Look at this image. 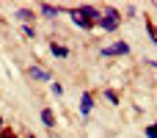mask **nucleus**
<instances>
[{
    "label": "nucleus",
    "instance_id": "f257e3e1",
    "mask_svg": "<svg viewBox=\"0 0 157 138\" xmlns=\"http://www.w3.org/2000/svg\"><path fill=\"white\" fill-rule=\"evenodd\" d=\"M119 25H121V14H119L116 8L102 11V19H99V28H102V30H116Z\"/></svg>",
    "mask_w": 157,
    "mask_h": 138
},
{
    "label": "nucleus",
    "instance_id": "f03ea898",
    "mask_svg": "<svg viewBox=\"0 0 157 138\" xmlns=\"http://www.w3.org/2000/svg\"><path fill=\"white\" fill-rule=\"evenodd\" d=\"M75 11H77V14H80V17H83V19H86L91 28H94V25H99V19H102V14H99L94 6H77Z\"/></svg>",
    "mask_w": 157,
    "mask_h": 138
},
{
    "label": "nucleus",
    "instance_id": "7ed1b4c3",
    "mask_svg": "<svg viewBox=\"0 0 157 138\" xmlns=\"http://www.w3.org/2000/svg\"><path fill=\"white\" fill-rule=\"evenodd\" d=\"M127 53H130V44L127 41H116L110 47H102V55L105 58H110V55H127Z\"/></svg>",
    "mask_w": 157,
    "mask_h": 138
},
{
    "label": "nucleus",
    "instance_id": "20e7f679",
    "mask_svg": "<svg viewBox=\"0 0 157 138\" xmlns=\"http://www.w3.org/2000/svg\"><path fill=\"white\" fill-rule=\"evenodd\" d=\"M91 108H94V94H91V91H86V94H83V100H80V113H83V116H88V113H91Z\"/></svg>",
    "mask_w": 157,
    "mask_h": 138
},
{
    "label": "nucleus",
    "instance_id": "39448f33",
    "mask_svg": "<svg viewBox=\"0 0 157 138\" xmlns=\"http://www.w3.org/2000/svg\"><path fill=\"white\" fill-rule=\"evenodd\" d=\"M28 72H30V77H33V80H44V83L50 80V72H47V69H41V66H30Z\"/></svg>",
    "mask_w": 157,
    "mask_h": 138
},
{
    "label": "nucleus",
    "instance_id": "423d86ee",
    "mask_svg": "<svg viewBox=\"0 0 157 138\" xmlns=\"http://www.w3.org/2000/svg\"><path fill=\"white\" fill-rule=\"evenodd\" d=\"M58 11H61L58 6H50V3H41V14H44L47 19H55V17H58Z\"/></svg>",
    "mask_w": 157,
    "mask_h": 138
},
{
    "label": "nucleus",
    "instance_id": "0eeeda50",
    "mask_svg": "<svg viewBox=\"0 0 157 138\" xmlns=\"http://www.w3.org/2000/svg\"><path fill=\"white\" fill-rule=\"evenodd\" d=\"M50 50H52V55H58V58H66V55H69V50H66L63 44H55V41L50 44Z\"/></svg>",
    "mask_w": 157,
    "mask_h": 138
},
{
    "label": "nucleus",
    "instance_id": "6e6552de",
    "mask_svg": "<svg viewBox=\"0 0 157 138\" xmlns=\"http://www.w3.org/2000/svg\"><path fill=\"white\" fill-rule=\"evenodd\" d=\"M41 122H44L47 127H55V116H52V111H50V108H44V111H41Z\"/></svg>",
    "mask_w": 157,
    "mask_h": 138
},
{
    "label": "nucleus",
    "instance_id": "1a4fd4ad",
    "mask_svg": "<svg viewBox=\"0 0 157 138\" xmlns=\"http://www.w3.org/2000/svg\"><path fill=\"white\" fill-rule=\"evenodd\" d=\"M72 22H75L77 28H91V25H88V22H86V19H83V17H80V14L75 11V8H72Z\"/></svg>",
    "mask_w": 157,
    "mask_h": 138
},
{
    "label": "nucleus",
    "instance_id": "9d476101",
    "mask_svg": "<svg viewBox=\"0 0 157 138\" xmlns=\"http://www.w3.org/2000/svg\"><path fill=\"white\" fill-rule=\"evenodd\" d=\"M17 17H19L22 22H30V19H33V11H28V8H22V11H17Z\"/></svg>",
    "mask_w": 157,
    "mask_h": 138
},
{
    "label": "nucleus",
    "instance_id": "9b49d317",
    "mask_svg": "<svg viewBox=\"0 0 157 138\" xmlns=\"http://www.w3.org/2000/svg\"><path fill=\"white\" fill-rule=\"evenodd\" d=\"M144 133H146V138H157V124H149Z\"/></svg>",
    "mask_w": 157,
    "mask_h": 138
},
{
    "label": "nucleus",
    "instance_id": "f8f14e48",
    "mask_svg": "<svg viewBox=\"0 0 157 138\" xmlns=\"http://www.w3.org/2000/svg\"><path fill=\"white\" fill-rule=\"evenodd\" d=\"M22 33H25V36H28V39H36V30H33V28H30V25H25V28H22Z\"/></svg>",
    "mask_w": 157,
    "mask_h": 138
},
{
    "label": "nucleus",
    "instance_id": "ddd939ff",
    "mask_svg": "<svg viewBox=\"0 0 157 138\" xmlns=\"http://www.w3.org/2000/svg\"><path fill=\"white\" fill-rule=\"evenodd\" d=\"M105 97H108L113 105H119V94H116V91H105Z\"/></svg>",
    "mask_w": 157,
    "mask_h": 138
},
{
    "label": "nucleus",
    "instance_id": "4468645a",
    "mask_svg": "<svg viewBox=\"0 0 157 138\" xmlns=\"http://www.w3.org/2000/svg\"><path fill=\"white\" fill-rule=\"evenodd\" d=\"M149 66H155V69H157V61H149Z\"/></svg>",
    "mask_w": 157,
    "mask_h": 138
},
{
    "label": "nucleus",
    "instance_id": "2eb2a0df",
    "mask_svg": "<svg viewBox=\"0 0 157 138\" xmlns=\"http://www.w3.org/2000/svg\"><path fill=\"white\" fill-rule=\"evenodd\" d=\"M3 138H14V136H11V133H3Z\"/></svg>",
    "mask_w": 157,
    "mask_h": 138
},
{
    "label": "nucleus",
    "instance_id": "dca6fc26",
    "mask_svg": "<svg viewBox=\"0 0 157 138\" xmlns=\"http://www.w3.org/2000/svg\"><path fill=\"white\" fill-rule=\"evenodd\" d=\"M0 127H3V119H0Z\"/></svg>",
    "mask_w": 157,
    "mask_h": 138
},
{
    "label": "nucleus",
    "instance_id": "f3484780",
    "mask_svg": "<svg viewBox=\"0 0 157 138\" xmlns=\"http://www.w3.org/2000/svg\"><path fill=\"white\" fill-rule=\"evenodd\" d=\"M28 138H33V136H28Z\"/></svg>",
    "mask_w": 157,
    "mask_h": 138
}]
</instances>
